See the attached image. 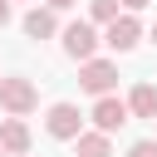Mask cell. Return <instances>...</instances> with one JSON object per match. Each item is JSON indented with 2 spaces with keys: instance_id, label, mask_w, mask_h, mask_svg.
<instances>
[{
  "instance_id": "8992f818",
  "label": "cell",
  "mask_w": 157,
  "mask_h": 157,
  "mask_svg": "<svg viewBox=\"0 0 157 157\" xmlns=\"http://www.w3.org/2000/svg\"><path fill=\"white\" fill-rule=\"evenodd\" d=\"M128 118H132V108H128L123 98H113V93L93 103V128H98V132H118Z\"/></svg>"
},
{
  "instance_id": "5bb4252c",
  "label": "cell",
  "mask_w": 157,
  "mask_h": 157,
  "mask_svg": "<svg viewBox=\"0 0 157 157\" xmlns=\"http://www.w3.org/2000/svg\"><path fill=\"white\" fill-rule=\"evenodd\" d=\"M69 5H78V0H49V10H69Z\"/></svg>"
},
{
  "instance_id": "7a4b0ae2",
  "label": "cell",
  "mask_w": 157,
  "mask_h": 157,
  "mask_svg": "<svg viewBox=\"0 0 157 157\" xmlns=\"http://www.w3.org/2000/svg\"><path fill=\"white\" fill-rule=\"evenodd\" d=\"M44 128H49V137H59V142H78V137H83V113H78L74 103H54L49 118H44Z\"/></svg>"
},
{
  "instance_id": "2e32d148",
  "label": "cell",
  "mask_w": 157,
  "mask_h": 157,
  "mask_svg": "<svg viewBox=\"0 0 157 157\" xmlns=\"http://www.w3.org/2000/svg\"><path fill=\"white\" fill-rule=\"evenodd\" d=\"M152 39H157V25H152Z\"/></svg>"
},
{
  "instance_id": "277c9868",
  "label": "cell",
  "mask_w": 157,
  "mask_h": 157,
  "mask_svg": "<svg viewBox=\"0 0 157 157\" xmlns=\"http://www.w3.org/2000/svg\"><path fill=\"white\" fill-rule=\"evenodd\" d=\"M93 49H98V34H93V25L74 20V25L64 29V54H69V59H78V64H88V59H93Z\"/></svg>"
},
{
  "instance_id": "3957f363",
  "label": "cell",
  "mask_w": 157,
  "mask_h": 157,
  "mask_svg": "<svg viewBox=\"0 0 157 157\" xmlns=\"http://www.w3.org/2000/svg\"><path fill=\"white\" fill-rule=\"evenodd\" d=\"M78 83H83L88 93L108 98V93H113V83H118V64H108V59H88V64L78 69Z\"/></svg>"
},
{
  "instance_id": "8fae6325",
  "label": "cell",
  "mask_w": 157,
  "mask_h": 157,
  "mask_svg": "<svg viewBox=\"0 0 157 157\" xmlns=\"http://www.w3.org/2000/svg\"><path fill=\"white\" fill-rule=\"evenodd\" d=\"M118 5H123V0H88V15H93L98 25H113V20H118Z\"/></svg>"
},
{
  "instance_id": "ba28073f",
  "label": "cell",
  "mask_w": 157,
  "mask_h": 157,
  "mask_svg": "<svg viewBox=\"0 0 157 157\" xmlns=\"http://www.w3.org/2000/svg\"><path fill=\"white\" fill-rule=\"evenodd\" d=\"M128 108H132V118H152V123H157V88H152V83H137V88L128 93Z\"/></svg>"
},
{
  "instance_id": "5b68a950",
  "label": "cell",
  "mask_w": 157,
  "mask_h": 157,
  "mask_svg": "<svg viewBox=\"0 0 157 157\" xmlns=\"http://www.w3.org/2000/svg\"><path fill=\"white\" fill-rule=\"evenodd\" d=\"M137 39H142V25H137V15H118V20L108 25V34H103V44H108V49H118V54L137 49Z\"/></svg>"
},
{
  "instance_id": "52a82bcc",
  "label": "cell",
  "mask_w": 157,
  "mask_h": 157,
  "mask_svg": "<svg viewBox=\"0 0 157 157\" xmlns=\"http://www.w3.org/2000/svg\"><path fill=\"white\" fill-rule=\"evenodd\" d=\"M0 147H5L10 157H25V152H29V128H25L20 118H5V123H0Z\"/></svg>"
},
{
  "instance_id": "6da1fadb",
  "label": "cell",
  "mask_w": 157,
  "mask_h": 157,
  "mask_svg": "<svg viewBox=\"0 0 157 157\" xmlns=\"http://www.w3.org/2000/svg\"><path fill=\"white\" fill-rule=\"evenodd\" d=\"M0 108H5L10 118H25V113H34V108H39V93H34V83H29V78H20V74L0 78Z\"/></svg>"
},
{
  "instance_id": "7c38bea8",
  "label": "cell",
  "mask_w": 157,
  "mask_h": 157,
  "mask_svg": "<svg viewBox=\"0 0 157 157\" xmlns=\"http://www.w3.org/2000/svg\"><path fill=\"white\" fill-rule=\"evenodd\" d=\"M128 157H157V142H132Z\"/></svg>"
},
{
  "instance_id": "30bf717a",
  "label": "cell",
  "mask_w": 157,
  "mask_h": 157,
  "mask_svg": "<svg viewBox=\"0 0 157 157\" xmlns=\"http://www.w3.org/2000/svg\"><path fill=\"white\" fill-rule=\"evenodd\" d=\"M74 152H78V157H113V147H108V132H83V137L74 142Z\"/></svg>"
},
{
  "instance_id": "4fadbf2b",
  "label": "cell",
  "mask_w": 157,
  "mask_h": 157,
  "mask_svg": "<svg viewBox=\"0 0 157 157\" xmlns=\"http://www.w3.org/2000/svg\"><path fill=\"white\" fill-rule=\"evenodd\" d=\"M10 25V0H0V29Z\"/></svg>"
},
{
  "instance_id": "9c48e42d",
  "label": "cell",
  "mask_w": 157,
  "mask_h": 157,
  "mask_svg": "<svg viewBox=\"0 0 157 157\" xmlns=\"http://www.w3.org/2000/svg\"><path fill=\"white\" fill-rule=\"evenodd\" d=\"M54 29H59L54 10H29V15H25V34H29V39H49Z\"/></svg>"
},
{
  "instance_id": "9a60e30c",
  "label": "cell",
  "mask_w": 157,
  "mask_h": 157,
  "mask_svg": "<svg viewBox=\"0 0 157 157\" xmlns=\"http://www.w3.org/2000/svg\"><path fill=\"white\" fill-rule=\"evenodd\" d=\"M123 5H128V15H132V10H142V5H147V0H123Z\"/></svg>"
},
{
  "instance_id": "e0dca14e",
  "label": "cell",
  "mask_w": 157,
  "mask_h": 157,
  "mask_svg": "<svg viewBox=\"0 0 157 157\" xmlns=\"http://www.w3.org/2000/svg\"><path fill=\"white\" fill-rule=\"evenodd\" d=\"M0 157H10V152H5V147H0Z\"/></svg>"
}]
</instances>
